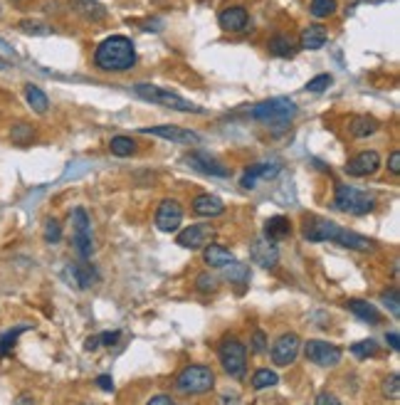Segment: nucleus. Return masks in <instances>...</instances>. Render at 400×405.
<instances>
[{"mask_svg": "<svg viewBox=\"0 0 400 405\" xmlns=\"http://www.w3.org/2000/svg\"><path fill=\"white\" fill-rule=\"evenodd\" d=\"M94 65L102 72H129L136 67V45L126 35H111L97 45Z\"/></svg>", "mask_w": 400, "mask_h": 405, "instance_id": "1", "label": "nucleus"}, {"mask_svg": "<svg viewBox=\"0 0 400 405\" xmlns=\"http://www.w3.org/2000/svg\"><path fill=\"white\" fill-rule=\"evenodd\" d=\"M134 94H136V97H141L143 102L166 106V109H173V111H183V114H203V111H205L203 106L193 104L191 99L180 97V94L171 92V89H163V86L146 84V82H139V84H134Z\"/></svg>", "mask_w": 400, "mask_h": 405, "instance_id": "2", "label": "nucleus"}, {"mask_svg": "<svg viewBox=\"0 0 400 405\" xmlns=\"http://www.w3.org/2000/svg\"><path fill=\"white\" fill-rule=\"evenodd\" d=\"M296 114H299V106L287 97L267 99V102L250 109V117L259 124H267V126H290Z\"/></svg>", "mask_w": 400, "mask_h": 405, "instance_id": "3", "label": "nucleus"}, {"mask_svg": "<svg viewBox=\"0 0 400 405\" xmlns=\"http://www.w3.org/2000/svg\"><path fill=\"white\" fill-rule=\"evenodd\" d=\"M333 208L346 215H368L376 210V196L368 191H358L349 183H339L333 193Z\"/></svg>", "mask_w": 400, "mask_h": 405, "instance_id": "4", "label": "nucleus"}, {"mask_svg": "<svg viewBox=\"0 0 400 405\" xmlns=\"http://www.w3.org/2000/svg\"><path fill=\"white\" fill-rule=\"evenodd\" d=\"M215 388V373L208 366H185L176 378V391L183 395H203Z\"/></svg>", "mask_w": 400, "mask_h": 405, "instance_id": "5", "label": "nucleus"}, {"mask_svg": "<svg viewBox=\"0 0 400 405\" xmlns=\"http://www.w3.org/2000/svg\"><path fill=\"white\" fill-rule=\"evenodd\" d=\"M217 358H220L222 371L237 381H242L247 373V349L240 338L235 336H225L220 341V349H217Z\"/></svg>", "mask_w": 400, "mask_h": 405, "instance_id": "6", "label": "nucleus"}, {"mask_svg": "<svg viewBox=\"0 0 400 405\" xmlns=\"http://www.w3.org/2000/svg\"><path fill=\"white\" fill-rule=\"evenodd\" d=\"M72 240H74V250L80 252V257H92L94 255V235H92V222L84 208H74L72 210Z\"/></svg>", "mask_w": 400, "mask_h": 405, "instance_id": "7", "label": "nucleus"}, {"mask_svg": "<svg viewBox=\"0 0 400 405\" xmlns=\"http://www.w3.org/2000/svg\"><path fill=\"white\" fill-rule=\"evenodd\" d=\"M304 354H307L309 361L321 366V369H333V366H339L341 356H344V351H341L339 346L329 344V341H321V338H311V341H307Z\"/></svg>", "mask_w": 400, "mask_h": 405, "instance_id": "8", "label": "nucleus"}, {"mask_svg": "<svg viewBox=\"0 0 400 405\" xmlns=\"http://www.w3.org/2000/svg\"><path fill=\"white\" fill-rule=\"evenodd\" d=\"M215 238V227L210 222H198V225L185 227L183 233H178L176 242L185 250H200V247H208Z\"/></svg>", "mask_w": 400, "mask_h": 405, "instance_id": "9", "label": "nucleus"}, {"mask_svg": "<svg viewBox=\"0 0 400 405\" xmlns=\"http://www.w3.org/2000/svg\"><path fill=\"white\" fill-rule=\"evenodd\" d=\"M299 349H302V338L294 332L282 334L272 346V361H274V366H292L299 356Z\"/></svg>", "mask_w": 400, "mask_h": 405, "instance_id": "10", "label": "nucleus"}, {"mask_svg": "<svg viewBox=\"0 0 400 405\" xmlns=\"http://www.w3.org/2000/svg\"><path fill=\"white\" fill-rule=\"evenodd\" d=\"M154 222L161 233H176V230L180 227V222H183V208H180V202L173 200V198L161 200Z\"/></svg>", "mask_w": 400, "mask_h": 405, "instance_id": "11", "label": "nucleus"}, {"mask_svg": "<svg viewBox=\"0 0 400 405\" xmlns=\"http://www.w3.org/2000/svg\"><path fill=\"white\" fill-rule=\"evenodd\" d=\"M381 168V154L378 151H361L346 163V173L351 178H368Z\"/></svg>", "mask_w": 400, "mask_h": 405, "instance_id": "12", "label": "nucleus"}, {"mask_svg": "<svg viewBox=\"0 0 400 405\" xmlns=\"http://www.w3.org/2000/svg\"><path fill=\"white\" fill-rule=\"evenodd\" d=\"M185 163L196 171L205 173V176H217V178H230V168L222 166L220 161L213 159L210 154H203V151H193V154L185 156Z\"/></svg>", "mask_w": 400, "mask_h": 405, "instance_id": "13", "label": "nucleus"}, {"mask_svg": "<svg viewBox=\"0 0 400 405\" xmlns=\"http://www.w3.org/2000/svg\"><path fill=\"white\" fill-rule=\"evenodd\" d=\"M141 134L146 136H158V139H166L173 143H183V146H191V143H200V134L191 129H180V126H151V129H141Z\"/></svg>", "mask_w": 400, "mask_h": 405, "instance_id": "14", "label": "nucleus"}, {"mask_svg": "<svg viewBox=\"0 0 400 405\" xmlns=\"http://www.w3.org/2000/svg\"><path fill=\"white\" fill-rule=\"evenodd\" d=\"M339 225L331 220H324V218H307L304 220V240L309 242H333V235H336Z\"/></svg>", "mask_w": 400, "mask_h": 405, "instance_id": "15", "label": "nucleus"}, {"mask_svg": "<svg viewBox=\"0 0 400 405\" xmlns=\"http://www.w3.org/2000/svg\"><path fill=\"white\" fill-rule=\"evenodd\" d=\"M250 257H252V262H257L259 267H265V270H274L279 262V250L274 242H270V240L265 238H257L250 245Z\"/></svg>", "mask_w": 400, "mask_h": 405, "instance_id": "16", "label": "nucleus"}, {"mask_svg": "<svg viewBox=\"0 0 400 405\" xmlns=\"http://www.w3.org/2000/svg\"><path fill=\"white\" fill-rule=\"evenodd\" d=\"M250 23V15L242 5H233L225 8V10L217 15V25H220L225 32H242Z\"/></svg>", "mask_w": 400, "mask_h": 405, "instance_id": "17", "label": "nucleus"}, {"mask_svg": "<svg viewBox=\"0 0 400 405\" xmlns=\"http://www.w3.org/2000/svg\"><path fill=\"white\" fill-rule=\"evenodd\" d=\"M333 242H339L341 247H349V250H356V252H373L376 250V242L366 235H358L353 230H346V227L339 225L336 235H333Z\"/></svg>", "mask_w": 400, "mask_h": 405, "instance_id": "18", "label": "nucleus"}, {"mask_svg": "<svg viewBox=\"0 0 400 405\" xmlns=\"http://www.w3.org/2000/svg\"><path fill=\"white\" fill-rule=\"evenodd\" d=\"M279 171H282L279 163H257V166H252L250 171H245V176L240 178V183H242V188L250 191V188H255L259 181H272Z\"/></svg>", "mask_w": 400, "mask_h": 405, "instance_id": "19", "label": "nucleus"}, {"mask_svg": "<svg viewBox=\"0 0 400 405\" xmlns=\"http://www.w3.org/2000/svg\"><path fill=\"white\" fill-rule=\"evenodd\" d=\"M193 213L200 215V218H217V215L225 213V202H222L217 196L200 193V196L193 200Z\"/></svg>", "mask_w": 400, "mask_h": 405, "instance_id": "20", "label": "nucleus"}, {"mask_svg": "<svg viewBox=\"0 0 400 405\" xmlns=\"http://www.w3.org/2000/svg\"><path fill=\"white\" fill-rule=\"evenodd\" d=\"M292 235V222L284 218V215H274V218H267L265 220V240L270 242H282Z\"/></svg>", "mask_w": 400, "mask_h": 405, "instance_id": "21", "label": "nucleus"}, {"mask_svg": "<svg viewBox=\"0 0 400 405\" xmlns=\"http://www.w3.org/2000/svg\"><path fill=\"white\" fill-rule=\"evenodd\" d=\"M67 275L72 277V282L77 284L80 289H89L92 284H97L99 275L97 270H94L92 264H86V262H74L67 267Z\"/></svg>", "mask_w": 400, "mask_h": 405, "instance_id": "22", "label": "nucleus"}, {"mask_svg": "<svg viewBox=\"0 0 400 405\" xmlns=\"http://www.w3.org/2000/svg\"><path fill=\"white\" fill-rule=\"evenodd\" d=\"M329 40V30L324 25H307L299 35V45L304 49H321Z\"/></svg>", "mask_w": 400, "mask_h": 405, "instance_id": "23", "label": "nucleus"}, {"mask_svg": "<svg viewBox=\"0 0 400 405\" xmlns=\"http://www.w3.org/2000/svg\"><path fill=\"white\" fill-rule=\"evenodd\" d=\"M203 259H205V264H208V267L222 270V267H228L230 262H235V255L228 250V247L213 245V242H210V245L203 250Z\"/></svg>", "mask_w": 400, "mask_h": 405, "instance_id": "24", "label": "nucleus"}, {"mask_svg": "<svg viewBox=\"0 0 400 405\" xmlns=\"http://www.w3.org/2000/svg\"><path fill=\"white\" fill-rule=\"evenodd\" d=\"M69 3H72V10L80 12L82 18L89 20V23L106 18V10H104V5H102L99 0H69Z\"/></svg>", "mask_w": 400, "mask_h": 405, "instance_id": "25", "label": "nucleus"}, {"mask_svg": "<svg viewBox=\"0 0 400 405\" xmlns=\"http://www.w3.org/2000/svg\"><path fill=\"white\" fill-rule=\"evenodd\" d=\"M381 129L378 119L373 117H353L351 124H349V131H351L353 139H366V136H373Z\"/></svg>", "mask_w": 400, "mask_h": 405, "instance_id": "26", "label": "nucleus"}, {"mask_svg": "<svg viewBox=\"0 0 400 405\" xmlns=\"http://www.w3.org/2000/svg\"><path fill=\"white\" fill-rule=\"evenodd\" d=\"M349 309H351L353 314H356L358 319L361 321H368V324H381L383 321V316H381V312H378L370 301H361V299H353V301H349Z\"/></svg>", "mask_w": 400, "mask_h": 405, "instance_id": "27", "label": "nucleus"}, {"mask_svg": "<svg viewBox=\"0 0 400 405\" xmlns=\"http://www.w3.org/2000/svg\"><path fill=\"white\" fill-rule=\"evenodd\" d=\"M267 45H270L272 55H277V57H294V52H296V43L292 40V35H284V32L274 35Z\"/></svg>", "mask_w": 400, "mask_h": 405, "instance_id": "28", "label": "nucleus"}, {"mask_svg": "<svg viewBox=\"0 0 400 405\" xmlns=\"http://www.w3.org/2000/svg\"><path fill=\"white\" fill-rule=\"evenodd\" d=\"M25 99H27V104H30L32 111H37V114H45V111L49 109L47 94L35 84H25Z\"/></svg>", "mask_w": 400, "mask_h": 405, "instance_id": "29", "label": "nucleus"}, {"mask_svg": "<svg viewBox=\"0 0 400 405\" xmlns=\"http://www.w3.org/2000/svg\"><path fill=\"white\" fill-rule=\"evenodd\" d=\"M225 270V279L228 282H233V284H242L245 287L247 282H250V267H247L245 262H230L228 267H222Z\"/></svg>", "mask_w": 400, "mask_h": 405, "instance_id": "30", "label": "nucleus"}, {"mask_svg": "<svg viewBox=\"0 0 400 405\" xmlns=\"http://www.w3.org/2000/svg\"><path fill=\"white\" fill-rule=\"evenodd\" d=\"M109 148H111V154L114 156L123 159V156L136 154V141L131 139V136H114V139L109 141Z\"/></svg>", "mask_w": 400, "mask_h": 405, "instance_id": "31", "label": "nucleus"}, {"mask_svg": "<svg viewBox=\"0 0 400 405\" xmlns=\"http://www.w3.org/2000/svg\"><path fill=\"white\" fill-rule=\"evenodd\" d=\"M30 326H15V329H10V332L0 334V358H5L12 354V349H15V341H18V336L23 332H27Z\"/></svg>", "mask_w": 400, "mask_h": 405, "instance_id": "32", "label": "nucleus"}, {"mask_svg": "<svg viewBox=\"0 0 400 405\" xmlns=\"http://www.w3.org/2000/svg\"><path fill=\"white\" fill-rule=\"evenodd\" d=\"M336 10H339V3H336V0H311V3H309V12L319 20L331 18Z\"/></svg>", "mask_w": 400, "mask_h": 405, "instance_id": "33", "label": "nucleus"}, {"mask_svg": "<svg viewBox=\"0 0 400 405\" xmlns=\"http://www.w3.org/2000/svg\"><path fill=\"white\" fill-rule=\"evenodd\" d=\"M279 383V375L270 369H259L252 375V388L255 391H265V388H274Z\"/></svg>", "mask_w": 400, "mask_h": 405, "instance_id": "34", "label": "nucleus"}, {"mask_svg": "<svg viewBox=\"0 0 400 405\" xmlns=\"http://www.w3.org/2000/svg\"><path fill=\"white\" fill-rule=\"evenodd\" d=\"M351 354L356 358H370V356H378V341H373V338H366V341H358V344L351 346Z\"/></svg>", "mask_w": 400, "mask_h": 405, "instance_id": "35", "label": "nucleus"}, {"mask_svg": "<svg viewBox=\"0 0 400 405\" xmlns=\"http://www.w3.org/2000/svg\"><path fill=\"white\" fill-rule=\"evenodd\" d=\"M20 30H23L25 35H49L52 27L40 23V20H23V23H20Z\"/></svg>", "mask_w": 400, "mask_h": 405, "instance_id": "36", "label": "nucleus"}, {"mask_svg": "<svg viewBox=\"0 0 400 405\" xmlns=\"http://www.w3.org/2000/svg\"><path fill=\"white\" fill-rule=\"evenodd\" d=\"M331 84H333V77H331V74H316V77H311V80H309L307 92H314V94L327 92V89H329Z\"/></svg>", "mask_w": 400, "mask_h": 405, "instance_id": "37", "label": "nucleus"}, {"mask_svg": "<svg viewBox=\"0 0 400 405\" xmlns=\"http://www.w3.org/2000/svg\"><path fill=\"white\" fill-rule=\"evenodd\" d=\"M45 242H49V245H57L62 240V225L60 220H55V218H49L47 222H45Z\"/></svg>", "mask_w": 400, "mask_h": 405, "instance_id": "38", "label": "nucleus"}, {"mask_svg": "<svg viewBox=\"0 0 400 405\" xmlns=\"http://www.w3.org/2000/svg\"><path fill=\"white\" fill-rule=\"evenodd\" d=\"M217 279L210 272H203V275H198V279H196V289L198 292H203V294H210V292H217Z\"/></svg>", "mask_w": 400, "mask_h": 405, "instance_id": "39", "label": "nucleus"}, {"mask_svg": "<svg viewBox=\"0 0 400 405\" xmlns=\"http://www.w3.org/2000/svg\"><path fill=\"white\" fill-rule=\"evenodd\" d=\"M381 301L386 304V309H390V314H393L395 319H398V316H400L398 289H388V292H383V294H381Z\"/></svg>", "mask_w": 400, "mask_h": 405, "instance_id": "40", "label": "nucleus"}, {"mask_svg": "<svg viewBox=\"0 0 400 405\" xmlns=\"http://www.w3.org/2000/svg\"><path fill=\"white\" fill-rule=\"evenodd\" d=\"M383 395H388L390 400H398L400 395V381H398V375H388L386 381H383Z\"/></svg>", "mask_w": 400, "mask_h": 405, "instance_id": "41", "label": "nucleus"}, {"mask_svg": "<svg viewBox=\"0 0 400 405\" xmlns=\"http://www.w3.org/2000/svg\"><path fill=\"white\" fill-rule=\"evenodd\" d=\"M12 141L15 143H27L32 139V129L27 126V124H18L15 129H12Z\"/></svg>", "mask_w": 400, "mask_h": 405, "instance_id": "42", "label": "nucleus"}, {"mask_svg": "<svg viewBox=\"0 0 400 405\" xmlns=\"http://www.w3.org/2000/svg\"><path fill=\"white\" fill-rule=\"evenodd\" d=\"M265 349H267V336H265V332H255V336H252V351L255 354H265Z\"/></svg>", "mask_w": 400, "mask_h": 405, "instance_id": "43", "label": "nucleus"}, {"mask_svg": "<svg viewBox=\"0 0 400 405\" xmlns=\"http://www.w3.org/2000/svg\"><path fill=\"white\" fill-rule=\"evenodd\" d=\"M99 338V346H114L121 338V334L119 332H104V334H97Z\"/></svg>", "mask_w": 400, "mask_h": 405, "instance_id": "44", "label": "nucleus"}, {"mask_svg": "<svg viewBox=\"0 0 400 405\" xmlns=\"http://www.w3.org/2000/svg\"><path fill=\"white\" fill-rule=\"evenodd\" d=\"M314 405H344L341 403L336 395H331V393H319L316 395V403Z\"/></svg>", "mask_w": 400, "mask_h": 405, "instance_id": "45", "label": "nucleus"}, {"mask_svg": "<svg viewBox=\"0 0 400 405\" xmlns=\"http://www.w3.org/2000/svg\"><path fill=\"white\" fill-rule=\"evenodd\" d=\"M97 386L102 388V391H106V393H111V391H114V378H111V375H99L97 378Z\"/></svg>", "mask_w": 400, "mask_h": 405, "instance_id": "46", "label": "nucleus"}, {"mask_svg": "<svg viewBox=\"0 0 400 405\" xmlns=\"http://www.w3.org/2000/svg\"><path fill=\"white\" fill-rule=\"evenodd\" d=\"M388 171L393 173V176H398L400 173V151H393L388 159Z\"/></svg>", "mask_w": 400, "mask_h": 405, "instance_id": "47", "label": "nucleus"}, {"mask_svg": "<svg viewBox=\"0 0 400 405\" xmlns=\"http://www.w3.org/2000/svg\"><path fill=\"white\" fill-rule=\"evenodd\" d=\"M146 405H173V398L171 395H154Z\"/></svg>", "mask_w": 400, "mask_h": 405, "instance_id": "48", "label": "nucleus"}, {"mask_svg": "<svg viewBox=\"0 0 400 405\" xmlns=\"http://www.w3.org/2000/svg\"><path fill=\"white\" fill-rule=\"evenodd\" d=\"M386 341H388V344H390V349H393V351H398V349H400L398 332H390V334H386Z\"/></svg>", "mask_w": 400, "mask_h": 405, "instance_id": "49", "label": "nucleus"}, {"mask_svg": "<svg viewBox=\"0 0 400 405\" xmlns=\"http://www.w3.org/2000/svg\"><path fill=\"white\" fill-rule=\"evenodd\" d=\"M12 405H35V398H32L30 393H23V395H18V400Z\"/></svg>", "mask_w": 400, "mask_h": 405, "instance_id": "50", "label": "nucleus"}, {"mask_svg": "<svg viewBox=\"0 0 400 405\" xmlns=\"http://www.w3.org/2000/svg\"><path fill=\"white\" fill-rule=\"evenodd\" d=\"M84 405H89V403H84Z\"/></svg>", "mask_w": 400, "mask_h": 405, "instance_id": "51", "label": "nucleus"}]
</instances>
